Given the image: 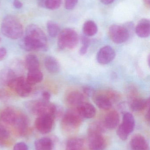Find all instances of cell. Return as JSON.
I'll return each mask as SVG.
<instances>
[{
  "label": "cell",
  "mask_w": 150,
  "mask_h": 150,
  "mask_svg": "<svg viewBox=\"0 0 150 150\" xmlns=\"http://www.w3.org/2000/svg\"><path fill=\"white\" fill-rule=\"evenodd\" d=\"M20 46L27 52L47 51L48 49L47 38L38 25H29L26 29L24 37L20 41Z\"/></svg>",
  "instance_id": "cell-1"
},
{
  "label": "cell",
  "mask_w": 150,
  "mask_h": 150,
  "mask_svg": "<svg viewBox=\"0 0 150 150\" xmlns=\"http://www.w3.org/2000/svg\"><path fill=\"white\" fill-rule=\"evenodd\" d=\"M2 33L7 38L16 40L21 38L23 34V27L21 22L15 16L8 15L1 23Z\"/></svg>",
  "instance_id": "cell-2"
},
{
  "label": "cell",
  "mask_w": 150,
  "mask_h": 150,
  "mask_svg": "<svg viewBox=\"0 0 150 150\" xmlns=\"http://www.w3.org/2000/svg\"><path fill=\"white\" fill-rule=\"evenodd\" d=\"M26 105L31 112L38 117L48 115L55 118L58 112L57 107L55 104L43 100H30Z\"/></svg>",
  "instance_id": "cell-3"
},
{
  "label": "cell",
  "mask_w": 150,
  "mask_h": 150,
  "mask_svg": "<svg viewBox=\"0 0 150 150\" xmlns=\"http://www.w3.org/2000/svg\"><path fill=\"white\" fill-rule=\"evenodd\" d=\"M23 71V63L19 60L13 61L0 73V85L8 86L11 80L22 76Z\"/></svg>",
  "instance_id": "cell-4"
},
{
  "label": "cell",
  "mask_w": 150,
  "mask_h": 150,
  "mask_svg": "<svg viewBox=\"0 0 150 150\" xmlns=\"http://www.w3.org/2000/svg\"><path fill=\"white\" fill-rule=\"evenodd\" d=\"M79 40V36L75 31L66 28L59 33L57 45L61 50L74 49L77 46Z\"/></svg>",
  "instance_id": "cell-5"
},
{
  "label": "cell",
  "mask_w": 150,
  "mask_h": 150,
  "mask_svg": "<svg viewBox=\"0 0 150 150\" xmlns=\"http://www.w3.org/2000/svg\"><path fill=\"white\" fill-rule=\"evenodd\" d=\"M18 95L23 98L28 97L32 91V85L29 83L23 76L18 77L11 80L8 85Z\"/></svg>",
  "instance_id": "cell-6"
},
{
  "label": "cell",
  "mask_w": 150,
  "mask_h": 150,
  "mask_svg": "<svg viewBox=\"0 0 150 150\" xmlns=\"http://www.w3.org/2000/svg\"><path fill=\"white\" fill-rule=\"evenodd\" d=\"M135 127V120L133 115L129 112L124 115L122 123L119 126L117 134L120 139L127 140L129 135L133 132Z\"/></svg>",
  "instance_id": "cell-7"
},
{
  "label": "cell",
  "mask_w": 150,
  "mask_h": 150,
  "mask_svg": "<svg viewBox=\"0 0 150 150\" xmlns=\"http://www.w3.org/2000/svg\"><path fill=\"white\" fill-rule=\"evenodd\" d=\"M82 117L77 112L74 110L68 111L62 121L63 127L66 130L71 131L78 128L82 122Z\"/></svg>",
  "instance_id": "cell-8"
},
{
  "label": "cell",
  "mask_w": 150,
  "mask_h": 150,
  "mask_svg": "<svg viewBox=\"0 0 150 150\" xmlns=\"http://www.w3.org/2000/svg\"><path fill=\"white\" fill-rule=\"evenodd\" d=\"M108 33L112 41L116 44L124 43L129 38V32L125 26L113 25L109 28Z\"/></svg>",
  "instance_id": "cell-9"
},
{
  "label": "cell",
  "mask_w": 150,
  "mask_h": 150,
  "mask_svg": "<svg viewBox=\"0 0 150 150\" xmlns=\"http://www.w3.org/2000/svg\"><path fill=\"white\" fill-rule=\"evenodd\" d=\"M88 146L90 150H104L106 142L102 133L89 130Z\"/></svg>",
  "instance_id": "cell-10"
},
{
  "label": "cell",
  "mask_w": 150,
  "mask_h": 150,
  "mask_svg": "<svg viewBox=\"0 0 150 150\" xmlns=\"http://www.w3.org/2000/svg\"><path fill=\"white\" fill-rule=\"evenodd\" d=\"M54 118L48 115L38 116L34 123L35 128L41 134H48L53 129Z\"/></svg>",
  "instance_id": "cell-11"
},
{
  "label": "cell",
  "mask_w": 150,
  "mask_h": 150,
  "mask_svg": "<svg viewBox=\"0 0 150 150\" xmlns=\"http://www.w3.org/2000/svg\"><path fill=\"white\" fill-rule=\"evenodd\" d=\"M115 51L110 46L103 47L100 49L97 55V59L100 64L106 65L112 62L115 57Z\"/></svg>",
  "instance_id": "cell-12"
},
{
  "label": "cell",
  "mask_w": 150,
  "mask_h": 150,
  "mask_svg": "<svg viewBox=\"0 0 150 150\" xmlns=\"http://www.w3.org/2000/svg\"><path fill=\"white\" fill-rule=\"evenodd\" d=\"M92 98L96 105L100 109L108 110L112 105V102L109 98L106 91L96 92Z\"/></svg>",
  "instance_id": "cell-13"
},
{
  "label": "cell",
  "mask_w": 150,
  "mask_h": 150,
  "mask_svg": "<svg viewBox=\"0 0 150 150\" xmlns=\"http://www.w3.org/2000/svg\"><path fill=\"white\" fill-rule=\"evenodd\" d=\"M77 112L82 118L85 119L93 118L96 115V109L94 106L86 101L77 107Z\"/></svg>",
  "instance_id": "cell-14"
},
{
  "label": "cell",
  "mask_w": 150,
  "mask_h": 150,
  "mask_svg": "<svg viewBox=\"0 0 150 150\" xmlns=\"http://www.w3.org/2000/svg\"><path fill=\"white\" fill-rule=\"evenodd\" d=\"M129 145L131 150H149L146 139L140 134L136 135L132 137Z\"/></svg>",
  "instance_id": "cell-15"
},
{
  "label": "cell",
  "mask_w": 150,
  "mask_h": 150,
  "mask_svg": "<svg viewBox=\"0 0 150 150\" xmlns=\"http://www.w3.org/2000/svg\"><path fill=\"white\" fill-rule=\"evenodd\" d=\"M28 118L22 113H18L16 122L13 126L21 136H24L27 133L28 128Z\"/></svg>",
  "instance_id": "cell-16"
},
{
  "label": "cell",
  "mask_w": 150,
  "mask_h": 150,
  "mask_svg": "<svg viewBox=\"0 0 150 150\" xmlns=\"http://www.w3.org/2000/svg\"><path fill=\"white\" fill-rule=\"evenodd\" d=\"M18 113L13 108L10 107L4 108L0 115V119L6 124L9 125H14Z\"/></svg>",
  "instance_id": "cell-17"
},
{
  "label": "cell",
  "mask_w": 150,
  "mask_h": 150,
  "mask_svg": "<svg viewBox=\"0 0 150 150\" xmlns=\"http://www.w3.org/2000/svg\"><path fill=\"white\" fill-rule=\"evenodd\" d=\"M120 117L118 112L115 110L110 111L106 115L104 125L106 128L109 129H115L119 125Z\"/></svg>",
  "instance_id": "cell-18"
},
{
  "label": "cell",
  "mask_w": 150,
  "mask_h": 150,
  "mask_svg": "<svg viewBox=\"0 0 150 150\" xmlns=\"http://www.w3.org/2000/svg\"><path fill=\"white\" fill-rule=\"evenodd\" d=\"M135 32L137 36L140 38L149 37L150 34L149 20L143 18L140 20L136 27Z\"/></svg>",
  "instance_id": "cell-19"
},
{
  "label": "cell",
  "mask_w": 150,
  "mask_h": 150,
  "mask_svg": "<svg viewBox=\"0 0 150 150\" xmlns=\"http://www.w3.org/2000/svg\"><path fill=\"white\" fill-rule=\"evenodd\" d=\"M69 105L73 107H77L85 101V97L82 93L78 91H72L68 94L66 98Z\"/></svg>",
  "instance_id": "cell-20"
},
{
  "label": "cell",
  "mask_w": 150,
  "mask_h": 150,
  "mask_svg": "<svg viewBox=\"0 0 150 150\" xmlns=\"http://www.w3.org/2000/svg\"><path fill=\"white\" fill-rule=\"evenodd\" d=\"M150 99H144L140 98H136L132 100L130 107L134 112H140L147 108H149Z\"/></svg>",
  "instance_id": "cell-21"
},
{
  "label": "cell",
  "mask_w": 150,
  "mask_h": 150,
  "mask_svg": "<svg viewBox=\"0 0 150 150\" xmlns=\"http://www.w3.org/2000/svg\"><path fill=\"white\" fill-rule=\"evenodd\" d=\"M44 63L47 70L51 74H57L60 71V64L54 57L47 56L45 59Z\"/></svg>",
  "instance_id": "cell-22"
},
{
  "label": "cell",
  "mask_w": 150,
  "mask_h": 150,
  "mask_svg": "<svg viewBox=\"0 0 150 150\" xmlns=\"http://www.w3.org/2000/svg\"><path fill=\"white\" fill-rule=\"evenodd\" d=\"M34 147L36 150H52L53 141L48 137H42L35 141Z\"/></svg>",
  "instance_id": "cell-23"
},
{
  "label": "cell",
  "mask_w": 150,
  "mask_h": 150,
  "mask_svg": "<svg viewBox=\"0 0 150 150\" xmlns=\"http://www.w3.org/2000/svg\"><path fill=\"white\" fill-rule=\"evenodd\" d=\"M43 78V75L39 69L28 71L26 79L31 85L40 83Z\"/></svg>",
  "instance_id": "cell-24"
},
{
  "label": "cell",
  "mask_w": 150,
  "mask_h": 150,
  "mask_svg": "<svg viewBox=\"0 0 150 150\" xmlns=\"http://www.w3.org/2000/svg\"><path fill=\"white\" fill-rule=\"evenodd\" d=\"M25 65L28 71L37 70L39 68V62L36 55L29 54L26 58Z\"/></svg>",
  "instance_id": "cell-25"
},
{
  "label": "cell",
  "mask_w": 150,
  "mask_h": 150,
  "mask_svg": "<svg viewBox=\"0 0 150 150\" xmlns=\"http://www.w3.org/2000/svg\"><path fill=\"white\" fill-rule=\"evenodd\" d=\"M82 30L85 36L92 37L97 33L98 28L95 22L92 20H89L84 24Z\"/></svg>",
  "instance_id": "cell-26"
},
{
  "label": "cell",
  "mask_w": 150,
  "mask_h": 150,
  "mask_svg": "<svg viewBox=\"0 0 150 150\" xmlns=\"http://www.w3.org/2000/svg\"><path fill=\"white\" fill-rule=\"evenodd\" d=\"M84 142L81 138H71L67 142L66 150H83Z\"/></svg>",
  "instance_id": "cell-27"
},
{
  "label": "cell",
  "mask_w": 150,
  "mask_h": 150,
  "mask_svg": "<svg viewBox=\"0 0 150 150\" xmlns=\"http://www.w3.org/2000/svg\"><path fill=\"white\" fill-rule=\"evenodd\" d=\"M47 29L48 34L52 38L56 37L60 32L59 25L53 21H49L47 22Z\"/></svg>",
  "instance_id": "cell-28"
},
{
  "label": "cell",
  "mask_w": 150,
  "mask_h": 150,
  "mask_svg": "<svg viewBox=\"0 0 150 150\" xmlns=\"http://www.w3.org/2000/svg\"><path fill=\"white\" fill-rule=\"evenodd\" d=\"M10 134L9 130L2 125H0V145H4L9 141Z\"/></svg>",
  "instance_id": "cell-29"
},
{
  "label": "cell",
  "mask_w": 150,
  "mask_h": 150,
  "mask_svg": "<svg viewBox=\"0 0 150 150\" xmlns=\"http://www.w3.org/2000/svg\"><path fill=\"white\" fill-rule=\"evenodd\" d=\"M62 0H46L45 7L50 10H55L61 5Z\"/></svg>",
  "instance_id": "cell-30"
},
{
  "label": "cell",
  "mask_w": 150,
  "mask_h": 150,
  "mask_svg": "<svg viewBox=\"0 0 150 150\" xmlns=\"http://www.w3.org/2000/svg\"><path fill=\"white\" fill-rule=\"evenodd\" d=\"M10 98L9 93L3 88H0V100L3 101H8Z\"/></svg>",
  "instance_id": "cell-31"
},
{
  "label": "cell",
  "mask_w": 150,
  "mask_h": 150,
  "mask_svg": "<svg viewBox=\"0 0 150 150\" xmlns=\"http://www.w3.org/2000/svg\"><path fill=\"white\" fill-rule=\"evenodd\" d=\"M83 92L85 95L89 97H93L96 92L93 88L90 86H84L83 88Z\"/></svg>",
  "instance_id": "cell-32"
},
{
  "label": "cell",
  "mask_w": 150,
  "mask_h": 150,
  "mask_svg": "<svg viewBox=\"0 0 150 150\" xmlns=\"http://www.w3.org/2000/svg\"><path fill=\"white\" fill-rule=\"evenodd\" d=\"M78 0H65V8L68 10L73 9L77 4Z\"/></svg>",
  "instance_id": "cell-33"
},
{
  "label": "cell",
  "mask_w": 150,
  "mask_h": 150,
  "mask_svg": "<svg viewBox=\"0 0 150 150\" xmlns=\"http://www.w3.org/2000/svg\"><path fill=\"white\" fill-rule=\"evenodd\" d=\"M13 150H28V147L25 143L18 142L14 145Z\"/></svg>",
  "instance_id": "cell-34"
},
{
  "label": "cell",
  "mask_w": 150,
  "mask_h": 150,
  "mask_svg": "<svg viewBox=\"0 0 150 150\" xmlns=\"http://www.w3.org/2000/svg\"><path fill=\"white\" fill-rule=\"evenodd\" d=\"M81 42H82V46H86L89 47L90 43V40L88 38V37L85 36V35L81 36Z\"/></svg>",
  "instance_id": "cell-35"
},
{
  "label": "cell",
  "mask_w": 150,
  "mask_h": 150,
  "mask_svg": "<svg viewBox=\"0 0 150 150\" xmlns=\"http://www.w3.org/2000/svg\"><path fill=\"white\" fill-rule=\"evenodd\" d=\"M7 50L4 47H0V61L3 60L7 56Z\"/></svg>",
  "instance_id": "cell-36"
},
{
  "label": "cell",
  "mask_w": 150,
  "mask_h": 150,
  "mask_svg": "<svg viewBox=\"0 0 150 150\" xmlns=\"http://www.w3.org/2000/svg\"><path fill=\"white\" fill-rule=\"evenodd\" d=\"M42 100L46 101H49L51 98V94L49 92L47 91H44L42 93Z\"/></svg>",
  "instance_id": "cell-37"
},
{
  "label": "cell",
  "mask_w": 150,
  "mask_h": 150,
  "mask_svg": "<svg viewBox=\"0 0 150 150\" xmlns=\"http://www.w3.org/2000/svg\"><path fill=\"white\" fill-rule=\"evenodd\" d=\"M13 5L16 9H20L23 7V3L20 0H13Z\"/></svg>",
  "instance_id": "cell-38"
},
{
  "label": "cell",
  "mask_w": 150,
  "mask_h": 150,
  "mask_svg": "<svg viewBox=\"0 0 150 150\" xmlns=\"http://www.w3.org/2000/svg\"><path fill=\"white\" fill-rule=\"evenodd\" d=\"M88 48H89V47L82 46V47L80 48V51H79L80 54L82 55H85L87 53Z\"/></svg>",
  "instance_id": "cell-39"
},
{
  "label": "cell",
  "mask_w": 150,
  "mask_h": 150,
  "mask_svg": "<svg viewBox=\"0 0 150 150\" xmlns=\"http://www.w3.org/2000/svg\"><path fill=\"white\" fill-rule=\"evenodd\" d=\"M46 0H37V4L38 6L40 8H45V3Z\"/></svg>",
  "instance_id": "cell-40"
},
{
  "label": "cell",
  "mask_w": 150,
  "mask_h": 150,
  "mask_svg": "<svg viewBox=\"0 0 150 150\" xmlns=\"http://www.w3.org/2000/svg\"><path fill=\"white\" fill-rule=\"evenodd\" d=\"M101 2L105 4H109L114 1V0H100Z\"/></svg>",
  "instance_id": "cell-41"
},
{
  "label": "cell",
  "mask_w": 150,
  "mask_h": 150,
  "mask_svg": "<svg viewBox=\"0 0 150 150\" xmlns=\"http://www.w3.org/2000/svg\"><path fill=\"white\" fill-rule=\"evenodd\" d=\"M146 7L149 8L150 5V0H143Z\"/></svg>",
  "instance_id": "cell-42"
},
{
  "label": "cell",
  "mask_w": 150,
  "mask_h": 150,
  "mask_svg": "<svg viewBox=\"0 0 150 150\" xmlns=\"http://www.w3.org/2000/svg\"><path fill=\"white\" fill-rule=\"evenodd\" d=\"M148 62H149H149H150V56H149V57H148Z\"/></svg>",
  "instance_id": "cell-43"
},
{
  "label": "cell",
  "mask_w": 150,
  "mask_h": 150,
  "mask_svg": "<svg viewBox=\"0 0 150 150\" xmlns=\"http://www.w3.org/2000/svg\"><path fill=\"white\" fill-rule=\"evenodd\" d=\"M1 34H0V42H1Z\"/></svg>",
  "instance_id": "cell-44"
}]
</instances>
